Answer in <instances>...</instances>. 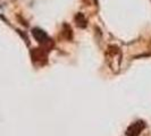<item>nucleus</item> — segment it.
Segmentation results:
<instances>
[{"instance_id":"1","label":"nucleus","mask_w":151,"mask_h":136,"mask_svg":"<svg viewBox=\"0 0 151 136\" xmlns=\"http://www.w3.org/2000/svg\"><path fill=\"white\" fill-rule=\"evenodd\" d=\"M143 128V121H137L133 124L129 129H127V135L129 136H137Z\"/></svg>"},{"instance_id":"2","label":"nucleus","mask_w":151,"mask_h":136,"mask_svg":"<svg viewBox=\"0 0 151 136\" xmlns=\"http://www.w3.org/2000/svg\"><path fill=\"white\" fill-rule=\"evenodd\" d=\"M32 33H33V37L35 38V40L39 41V42H45V40L48 39L45 32H43V31L40 30V29H34Z\"/></svg>"}]
</instances>
